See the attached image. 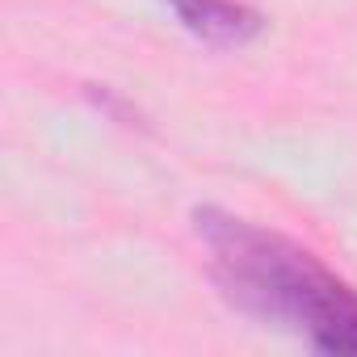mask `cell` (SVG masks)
I'll list each match as a JSON object with an SVG mask.
<instances>
[{
	"instance_id": "1",
	"label": "cell",
	"mask_w": 357,
	"mask_h": 357,
	"mask_svg": "<svg viewBox=\"0 0 357 357\" xmlns=\"http://www.w3.org/2000/svg\"><path fill=\"white\" fill-rule=\"evenodd\" d=\"M194 231L211 248V273L231 307L319 353L357 357V290L319 257L215 206L194 211Z\"/></svg>"
},
{
	"instance_id": "2",
	"label": "cell",
	"mask_w": 357,
	"mask_h": 357,
	"mask_svg": "<svg viewBox=\"0 0 357 357\" xmlns=\"http://www.w3.org/2000/svg\"><path fill=\"white\" fill-rule=\"evenodd\" d=\"M164 5L194 38L211 47H248L265 30V17L240 0H164Z\"/></svg>"
}]
</instances>
